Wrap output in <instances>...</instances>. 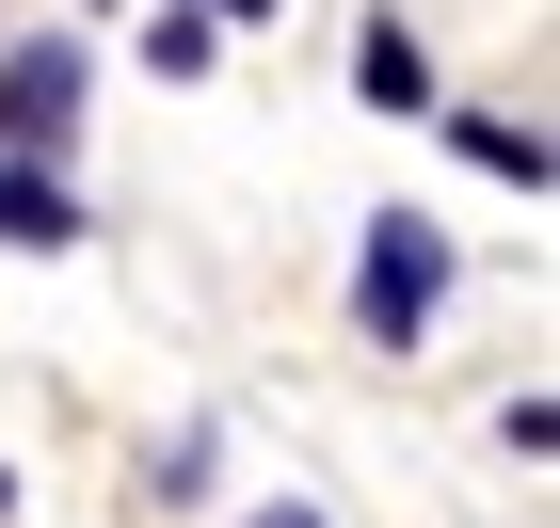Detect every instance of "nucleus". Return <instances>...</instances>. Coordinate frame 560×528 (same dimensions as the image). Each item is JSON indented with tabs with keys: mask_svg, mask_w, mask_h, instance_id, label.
Instances as JSON below:
<instances>
[{
	"mask_svg": "<svg viewBox=\"0 0 560 528\" xmlns=\"http://www.w3.org/2000/svg\"><path fill=\"white\" fill-rule=\"evenodd\" d=\"M192 16H209V33H224V16H289V0H192Z\"/></svg>",
	"mask_w": 560,
	"mask_h": 528,
	"instance_id": "nucleus-6",
	"label": "nucleus"
},
{
	"mask_svg": "<svg viewBox=\"0 0 560 528\" xmlns=\"http://www.w3.org/2000/svg\"><path fill=\"white\" fill-rule=\"evenodd\" d=\"M0 240H16V257H65V240H81V209H65L48 161H0Z\"/></svg>",
	"mask_w": 560,
	"mask_h": 528,
	"instance_id": "nucleus-4",
	"label": "nucleus"
},
{
	"mask_svg": "<svg viewBox=\"0 0 560 528\" xmlns=\"http://www.w3.org/2000/svg\"><path fill=\"white\" fill-rule=\"evenodd\" d=\"M0 496H16V481H0Z\"/></svg>",
	"mask_w": 560,
	"mask_h": 528,
	"instance_id": "nucleus-8",
	"label": "nucleus"
},
{
	"mask_svg": "<svg viewBox=\"0 0 560 528\" xmlns=\"http://www.w3.org/2000/svg\"><path fill=\"white\" fill-rule=\"evenodd\" d=\"M448 305V224H417V209H385L369 224V257H352V320L385 352H417V320Z\"/></svg>",
	"mask_w": 560,
	"mask_h": 528,
	"instance_id": "nucleus-1",
	"label": "nucleus"
},
{
	"mask_svg": "<svg viewBox=\"0 0 560 528\" xmlns=\"http://www.w3.org/2000/svg\"><path fill=\"white\" fill-rule=\"evenodd\" d=\"M352 96H369V113H432V48L400 33V16H369V33H352Z\"/></svg>",
	"mask_w": 560,
	"mask_h": 528,
	"instance_id": "nucleus-3",
	"label": "nucleus"
},
{
	"mask_svg": "<svg viewBox=\"0 0 560 528\" xmlns=\"http://www.w3.org/2000/svg\"><path fill=\"white\" fill-rule=\"evenodd\" d=\"M257 528H320V513H304V496H272V513H257Z\"/></svg>",
	"mask_w": 560,
	"mask_h": 528,
	"instance_id": "nucleus-7",
	"label": "nucleus"
},
{
	"mask_svg": "<svg viewBox=\"0 0 560 528\" xmlns=\"http://www.w3.org/2000/svg\"><path fill=\"white\" fill-rule=\"evenodd\" d=\"M65 129H81V48H65V33H33V48H0V161H16V144H33V161H48V144H65Z\"/></svg>",
	"mask_w": 560,
	"mask_h": 528,
	"instance_id": "nucleus-2",
	"label": "nucleus"
},
{
	"mask_svg": "<svg viewBox=\"0 0 560 528\" xmlns=\"http://www.w3.org/2000/svg\"><path fill=\"white\" fill-rule=\"evenodd\" d=\"M448 144H465L480 176H513V192H545V176H560V161H545V129H513V113H448Z\"/></svg>",
	"mask_w": 560,
	"mask_h": 528,
	"instance_id": "nucleus-5",
	"label": "nucleus"
}]
</instances>
